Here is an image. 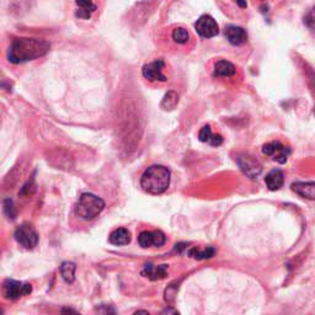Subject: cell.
I'll list each match as a JSON object with an SVG mask.
<instances>
[{
  "label": "cell",
  "mask_w": 315,
  "mask_h": 315,
  "mask_svg": "<svg viewBox=\"0 0 315 315\" xmlns=\"http://www.w3.org/2000/svg\"><path fill=\"white\" fill-rule=\"evenodd\" d=\"M51 48V45L40 39H16L7 51V59L14 64L29 62L44 57Z\"/></svg>",
  "instance_id": "6da1fadb"
},
{
  "label": "cell",
  "mask_w": 315,
  "mask_h": 315,
  "mask_svg": "<svg viewBox=\"0 0 315 315\" xmlns=\"http://www.w3.org/2000/svg\"><path fill=\"white\" fill-rule=\"evenodd\" d=\"M170 185V171L163 165H153L148 168L140 179V186L150 195H160L165 192Z\"/></svg>",
  "instance_id": "7a4b0ae2"
},
{
  "label": "cell",
  "mask_w": 315,
  "mask_h": 315,
  "mask_svg": "<svg viewBox=\"0 0 315 315\" xmlns=\"http://www.w3.org/2000/svg\"><path fill=\"white\" fill-rule=\"evenodd\" d=\"M105 208V202L102 198L97 197L92 193H83L75 207V214L85 221L94 219L99 216Z\"/></svg>",
  "instance_id": "3957f363"
},
{
  "label": "cell",
  "mask_w": 315,
  "mask_h": 315,
  "mask_svg": "<svg viewBox=\"0 0 315 315\" xmlns=\"http://www.w3.org/2000/svg\"><path fill=\"white\" fill-rule=\"evenodd\" d=\"M15 240L25 249H34L39 244V234L30 224H22L15 230Z\"/></svg>",
  "instance_id": "277c9868"
},
{
  "label": "cell",
  "mask_w": 315,
  "mask_h": 315,
  "mask_svg": "<svg viewBox=\"0 0 315 315\" xmlns=\"http://www.w3.org/2000/svg\"><path fill=\"white\" fill-rule=\"evenodd\" d=\"M32 292V286L29 283L15 281V279H6L2 284V296L5 299L15 301L20 297L27 296Z\"/></svg>",
  "instance_id": "5b68a950"
},
{
  "label": "cell",
  "mask_w": 315,
  "mask_h": 315,
  "mask_svg": "<svg viewBox=\"0 0 315 315\" xmlns=\"http://www.w3.org/2000/svg\"><path fill=\"white\" fill-rule=\"evenodd\" d=\"M195 29L203 39H212L219 34L218 24L210 15H202L195 24Z\"/></svg>",
  "instance_id": "8992f818"
},
{
  "label": "cell",
  "mask_w": 315,
  "mask_h": 315,
  "mask_svg": "<svg viewBox=\"0 0 315 315\" xmlns=\"http://www.w3.org/2000/svg\"><path fill=\"white\" fill-rule=\"evenodd\" d=\"M164 68H165V62L163 59L153 60V62L148 63V64L143 67V77L147 80H149V82H166L168 78L164 75Z\"/></svg>",
  "instance_id": "52a82bcc"
},
{
  "label": "cell",
  "mask_w": 315,
  "mask_h": 315,
  "mask_svg": "<svg viewBox=\"0 0 315 315\" xmlns=\"http://www.w3.org/2000/svg\"><path fill=\"white\" fill-rule=\"evenodd\" d=\"M236 161H238L240 170L250 179H256L263 171V165L255 158L249 154L240 155L236 159Z\"/></svg>",
  "instance_id": "ba28073f"
},
{
  "label": "cell",
  "mask_w": 315,
  "mask_h": 315,
  "mask_svg": "<svg viewBox=\"0 0 315 315\" xmlns=\"http://www.w3.org/2000/svg\"><path fill=\"white\" fill-rule=\"evenodd\" d=\"M138 243L142 246L143 249L147 248H152V246H155V248H160L164 244L166 243V236L163 231L160 230H154V231H142L138 236Z\"/></svg>",
  "instance_id": "9c48e42d"
},
{
  "label": "cell",
  "mask_w": 315,
  "mask_h": 315,
  "mask_svg": "<svg viewBox=\"0 0 315 315\" xmlns=\"http://www.w3.org/2000/svg\"><path fill=\"white\" fill-rule=\"evenodd\" d=\"M263 153L265 155L272 157V159H273L274 161H277V163L284 164L287 160H288L289 149L287 147H284L282 143L271 142L264 145Z\"/></svg>",
  "instance_id": "30bf717a"
},
{
  "label": "cell",
  "mask_w": 315,
  "mask_h": 315,
  "mask_svg": "<svg viewBox=\"0 0 315 315\" xmlns=\"http://www.w3.org/2000/svg\"><path fill=\"white\" fill-rule=\"evenodd\" d=\"M224 34H225L229 44L233 45V46H240V45L245 44L246 40H248V34H246L245 30L243 27L234 26V25L226 26Z\"/></svg>",
  "instance_id": "8fae6325"
},
{
  "label": "cell",
  "mask_w": 315,
  "mask_h": 315,
  "mask_svg": "<svg viewBox=\"0 0 315 315\" xmlns=\"http://www.w3.org/2000/svg\"><path fill=\"white\" fill-rule=\"evenodd\" d=\"M168 269V265H159V266H155V265L147 264L144 266V270L142 271V274L144 277H148L149 279H152V281H157V279H161L166 276Z\"/></svg>",
  "instance_id": "7c38bea8"
},
{
  "label": "cell",
  "mask_w": 315,
  "mask_h": 315,
  "mask_svg": "<svg viewBox=\"0 0 315 315\" xmlns=\"http://www.w3.org/2000/svg\"><path fill=\"white\" fill-rule=\"evenodd\" d=\"M265 182L266 186L269 187V190L271 191H277L283 186L284 182V175L281 170L278 169H274V170L270 171L269 174L265 178Z\"/></svg>",
  "instance_id": "4fadbf2b"
},
{
  "label": "cell",
  "mask_w": 315,
  "mask_h": 315,
  "mask_svg": "<svg viewBox=\"0 0 315 315\" xmlns=\"http://www.w3.org/2000/svg\"><path fill=\"white\" fill-rule=\"evenodd\" d=\"M292 190L301 197L307 200H315V182H294Z\"/></svg>",
  "instance_id": "5bb4252c"
},
{
  "label": "cell",
  "mask_w": 315,
  "mask_h": 315,
  "mask_svg": "<svg viewBox=\"0 0 315 315\" xmlns=\"http://www.w3.org/2000/svg\"><path fill=\"white\" fill-rule=\"evenodd\" d=\"M75 2L79 6V10L75 12V16L79 19H90L92 12L96 11V5L92 2V0H75Z\"/></svg>",
  "instance_id": "9a60e30c"
},
{
  "label": "cell",
  "mask_w": 315,
  "mask_h": 315,
  "mask_svg": "<svg viewBox=\"0 0 315 315\" xmlns=\"http://www.w3.org/2000/svg\"><path fill=\"white\" fill-rule=\"evenodd\" d=\"M108 240H110V243L112 244V245H127V244L131 243V233L127 229L118 228L110 234Z\"/></svg>",
  "instance_id": "2e32d148"
},
{
  "label": "cell",
  "mask_w": 315,
  "mask_h": 315,
  "mask_svg": "<svg viewBox=\"0 0 315 315\" xmlns=\"http://www.w3.org/2000/svg\"><path fill=\"white\" fill-rule=\"evenodd\" d=\"M235 67L228 60H219L214 65V75L216 77H233V75H235Z\"/></svg>",
  "instance_id": "e0dca14e"
},
{
  "label": "cell",
  "mask_w": 315,
  "mask_h": 315,
  "mask_svg": "<svg viewBox=\"0 0 315 315\" xmlns=\"http://www.w3.org/2000/svg\"><path fill=\"white\" fill-rule=\"evenodd\" d=\"M60 274L67 283H73L75 279V264L63 263L60 265Z\"/></svg>",
  "instance_id": "ac0fdd59"
},
{
  "label": "cell",
  "mask_w": 315,
  "mask_h": 315,
  "mask_svg": "<svg viewBox=\"0 0 315 315\" xmlns=\"http://www.w3.org/2000/svg\"><path fill=\"white\" fill-rule=\"evenodd\" d=\"M179 104V95L178 92L175 91H169L166 92L165 96H164L163 101H161V108H164V110L166 111H170V110H174L175 108V106Z\"/></svg>",
  "instance_id": "d6986e66"
},
{
  "label": "cell",
  "mask_w": 315,
  "mask_h": 315,
  "mask_svg": "<svg viewBox=\"0 0 315 315\" xmlns=\"http://www.w3.org/2000/svg\"><path fill=\"white\" fill-rule=\"evenodd\" d=\"M214 254H216V249L208 246L205 250H198V249H191L188 251V255L192 256L193 259H197V260H207V259L213 258Z\"/></svg>",
  "instance_id": "ffe728a7"
},
{
  "label": "cell",
  "mask_w": 315,
  "mask_h": 315,
  "mask_svg": "<svg viewBox=\"0 0 315 315\" xmlns=\"http://www.w3.org/2000/svg\"><path fill=\"white\" fill-rule=\"evenodd\" d=\"M171 37H173V40L176 44L185 45L186 42L190 40V34H188L187 30L183 29V27H176L173 31V34H171Z\"/></svg>",
  "instance_id": "44dd1931"
},
{
  "label": "cell",
  "mask_w": 315,
  "mask_h": 315,
  "mask_svg": "<svg viewBox=\"0 0 315 315\" xmlns=\"http://www.w3.org/2000/svg\"><path fill=\"white\" fill-rule=\"evenodd\" d=\"M212 137H213V135H212L210 126L207 125L205 126V127H202V130L200 131V135H198V139L203 143H210Z\"/></svg>",
  "instance_id": "7402d4cb"
},
{
  "label": "cell",
  "mask_w": 315,
  "mask_h": 315,
  "mask_svg": "<svg viewBox=\"0 0 315 315\" xmlns=\"http://www.w3.org/2000/svg\"><path fill=\"white\" fill-rule=\"evenodd\" d=\"M4 212L9 219H15V217H16V213H15L14 210V203H12L10 198L4 200Z\"/></svg>",
  "instance_id": "603a6c76"
},
{
  "label": "cell",
  "mask_w": 315,
  "mask_h": 315,
  "mask_svg": "<svg viewBox=\"0 0 315 315\" xmlns=\"http://www.w3.org/2000/svg\"><path fill=\"white\" fill-rule=\"evenodd\" d=\"M306 24L307 26L311 27V29H315V6L308 12V15L306 16Z\"/></svg>",
  "instance_id": "cb8c5ba5"
},
{
  "label": "cell",
  "mask_w": 315,
  "mask_h": 315,
  "mask_svg": "<svg viewBox=\"0 0 315 315\" xmlns=\"http://www.w3.org/2000/svg\"><path fill=\"white\" fill-rule=\"evenodd\" d=\"M222 143H223V137L221 135H213L210 144L213 147H219V145H222Z\"/></svg>",
  "instance_id": "d4e9b609"
},
{
  "label": "cell",
  "mask_w": 315,
  "mask_h": 315,
  "mask_svg": "<svg viewBox=\"0 0 315 315\" xmlns=\"http://www.w3.org/2000/svg\"><path fill=\"white\" fill-rule=\"evenodd\" d=\"M234 1H235L236 4H238L239 6L241 7V9H245V7L248 6V2H246V0H234Z\"/></svg>",
  "instance_id": "484cf974"
},
{
  "label": "cell",
  "mask_w": 315,
  "mask_h": 315,
  "mask_svg": "<svg viewBox=\"0 0 315 315\" xmlns=\"http://www.w3.org/2000/svg\"><path fill=\"white\" fill-rule=\"evenodd\" d=\"M261 1H264V0H261Z\"/></svg>",
  "instance_id": "4316f807"
},
{
  "label": "cell",
  "mask_w": 315,
  "mask_h": 315,
  "mask_svg": "<svg viewBox=\"0 0 315 315\" xmlns=\"http://www.w3.org/2000/svg\"><path fill=\"white\" fill-rule=\"evenodd\" d=\"M314 113H315V110H314Z\"/></svg>",
  "instance_id": "83f0119b"
}]
</instances>
